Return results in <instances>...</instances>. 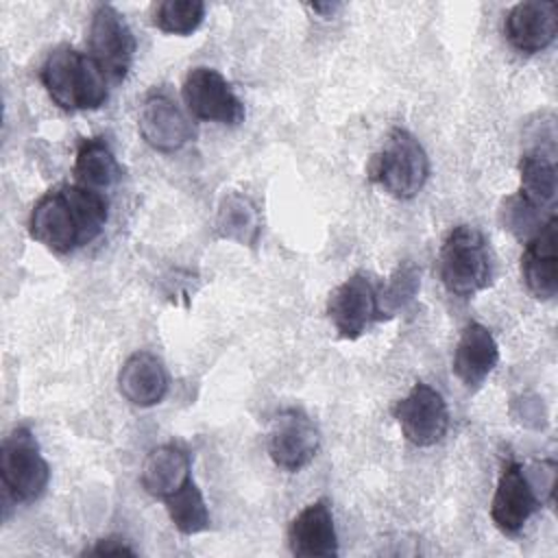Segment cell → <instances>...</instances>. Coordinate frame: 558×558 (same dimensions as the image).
I'll return each instance as SVG.
<instances>
[{
  "label": "cell",
  "instance_id": "15",
  "mask_svg": "<svg viewBox=\"0 0 558 558\" xmlns=\"http://www.w3.org/2000/svg\"><path fill=\"white\" fill-rule=\"evenodd\" d=\"M556 214H551L543 227L527 240L521 257V275L525 288L534 299L549 301L558 292V268H556Z\"/></svg>",
  "mask_w": 558,
  "mask_h": 558
},
{
  "label": "cell",
  "instance_id": "14",
  "mask_svg": "<svg viewBox=\"0 0 558 558\" xmlns=\"http://www.w3.org/2000/svg\"><path fill=\"white\" fill-rule=\"evenodd\" d=\"M288 545L294 556L333 558L338 556V536L331 508L325 499L305 506L288 525Z\"/></svg>",
  "mask_w": 558,
  "mask_h": 558
},
{
  "label": "cell",
  "instance_id": "16",
  "mask_svg": "<svg viewBox=\"0 0 558 558\" xmlns=\"http://www.w3.org/2000/svg\"><path fill=\"white\" fill-rule=\"evenodd\" d=\"M499 347L488 327L482 323H469L453 351V375L466 386L477 388L497 366Z\"/></svg>",
  "mask_w": 558,
  "mask_h": 558
},
{
  "label": "cell",
  "instance_id": "23",
  "mask_svg": "<svg viewBox=\"0 0 558 558\" xmlns=\"http://www.w3.org/2000/svg\"><path fill=\"white\" fill-rule=\"evenodd\" d=\"M205 17V4L201 0H163L155 7L153 22L159 31L170 35L194 33Z\"/></svg>",
  "mask_w": 558,
  "mask_h": 558
},
{
  "label": "cell",
  "instance_id": "7",
  "mask_svg": "<svg viewBox=\"0 0 558 558\" xmlns=\"http://www.w3.org/2000/svg\"><path fill=\"white\" fill-rule=\"evenodd\" d=\"M327 316L338 336L355 340L381 318L377 288L364 272L351 275L329 294Z\"/></svg>",
  "mask_w": 558,
  "mask_h": 558
},
{
  "label": "cell",
  "instance_id": "13",
  "mask_svg": "<svg viewBox=\"0 0 558 558\" xmlns=\"http://www.w3.org/2000/svg\"><path fill=\"white\" fill-rule=\"evenodd\" d=\"M504 33L514 50L525 54L541 52L556 39L558 9L549 0L519 2L508 11Z\"/></svg>",
  "mask_w": 558,
  "mask_h": 558
},
{
  "label": "cell",
  "instance_id": "10",
  "mask_svg": "<svg viewBox=\"0 0 558 558\" xmlns=\"http://www.w3.org/2000/svg\"><path fill=\"white\" fill-rule=\"evenodd\" d=\"M538 499L534 488L523 471V466L514 460H508L501 466L497 488L490 501V519L504 534H519L530 517L536 512Z\"/></svg>",
  "mask_w": 558,
  "mask_h": 558
},
{
  "label": "cell",
  "instance_id": "12",
  "mask_svg": "<svg viewBox=\"0 0 558 558\" xmlns=\"http://www.w3.org/2000/svg\"><path fill=\"white\" fill-rule=\"evenodd\" d=\"M137 126L144 142L159 153H174L194 135L190 120L163 92H153L144 98Z\"/></svg>",
  "mask_w": 558,
  "mask_h": 558
},
{
  "label": "cell",
  "instance_id": "25",
  "mask_svg": "<svg viewBox=\"0 0 558 558\" xmlns=\"http://www.w3.org/2000/svg\"><path fill=\"white\" fill-rule=\"evenodd\" d=\"M501 218H504L506 229H510L514 235L525 238V240H530L545 222V220H541V209L530 205L519 194L506 198L504 209H501Z\"/></svg>",
  "mask_w": 558,
  "mask_h": 558
},
{
  "label": "cell",
  "instance_id": "26",
  "mask_svg": "<svg viewBox=\"0 0 558 558\" xmlns=\"http://www.w3.org/2000/svg\"><path fill=\"white\" fill-rule=\"evenodd\" d=\"M85 554H89V556H133L135 551L122 538L107 536V538L96 541V545L85 549Z\"/></svg>",
  "mask_w": 558,
  "mask_h": 558
},
{
  "label": "cell",
  "instance_id": "1",
  "mask_svg": "<svg viewBox=\"0 0 558 558\" xmlns=\"http://www.w3.org/2000/svg\"><path fill=\"white\" fill-rule=\"evenodd\" d=\"M41 83L50 98L68 111L98 109L107 100V76L100 65L72 46L54 48L41 70Z\"/></svg>",
  "mask_w": 558,
  "mask_h": 558
},
{
  "label": "cell",
  "instance_id": "17",
  "mask_svg": "<svg viewBox=\"0 0 558 558\" xmlns=\"http://www.w3.org/2000/svg\"><path fill=\"white\" fill-rule=\"evenodd\" d=\"M118 388L133 405H157L168 392V373L163 362L148 351H135L124 360L118 373Z\"/></svg>",
  "mask_w": 558,
  "mask_h": 558
},
{
  "label": "cell",
  "instance_id": "11",
  "mask_svg": "<svg viewBox=\"0 0 558 558\" xmlns=\"http://www.w3.org/2000/svg\"><path fill=\"white\" fill-rule=\"evenodd\" d=\"M28 231L33 240L54 253H70L76 246H83L81 229L74 209L63 192V185L37 201L31 211Z\"/></svg>",
  "mask_w": 558,
  "mask_h": 558
},
{
  "label": "cell",
  "instance_id": "2",
  "mask_svg": "<svg viewBox=\"0 0 558 558\" xmlns=\"http://www.w3.org/2000/svg\"><path fill=\"white\" fill-rule=\"evenodd\" d=\"M438 275L447 292L469 299L484 290L493 277L486 238L469 225L449 231L438 253Z\"/></svg>",
  "mask_w": 558,
  "mask_h": 558
},
{
  "label": "cell",
  "instance_id": "18",
  "mask_svg": "<svg viewBox=\"0 0 558 558\" xmlns=\"http://www.w3.org/2000/svg\"><path fill=\"white\" fill-rule=\"evenodd\" d=\"M187 480H192L190 456L179 445H161L146 456L142 466V486L148 495L166 499Z\"/></svg>",
  "mask_w": 558,
  "mask_h": 558
},
{
  "label": "cell",
  "instance_id": "8",
  "mask_svg": "<svg viewBox=\"0 0 558 558\" xmlns=\"http://www.w3.org/2000/svg\"><path fill=\"white\" fill-rule=\"evenodd\" d=\"M395 416L405 440L416 447L436 445L449 427V410L442 395L423 381L414 384V388L395 405Z\"/></svg>",
  "mask_w": 558,
  "mask_h": 558
},
{
  "label": "cell",
  "instance_id": "21",
  "mask_svg": "<svg viewBox=\"0 0 558 558\" xmlns=\"http://www.w3.org/2000/svg\"><path fill=\"white\" fill-rule=\"evenodd\" d=\"M216 229L227 240L253 246L257 242L259 229H262L255 203L240 192L225 194L218 205Z\"/></svg>",
  "mask_w": 558,
  "mask_h": 558
},
{
  "label": "cell",
  "instance_id": "22",
  "mask_svg": "<svg viewBox=\"0 0 558 558\" xmlns=\"http://www.w3.org/2000/svg\"><path fill=\"white\" fill-rule=\"evenodd\" d=\"M163 504H166V510H168V517H170L172 525L181 534L205 532L211 523L207 504H205L203 493L198 490L194 480H187L179 490L168 495L163 499Z\"/></svg>",
  "mask_w": 558,
  "mask_h": 558
},
{
  "label": "cell",
  "instance_id": "4",
  "mask_svg": "<svg viewBox=\"0 0 558 558\" xmlns=\"http://www.w3.org/2000/svg\"><path fill=\"white\" fill-rule=\"evenodd\" d=\"M0 477L15 501H33L46 490L50 469L28 427H15L2 440Z\"/></svg>",
  "mask_w": 558,
  "mask_h": 558
},
{
  "label": "cell",
  "instance_id": "6",
  "mask_svg": "<svg viewBox=\"0 0 558 558\" xmlns=\"http://www.w3.org/2000/svg\"><path fill=\"white\" fill-rule=\"evenodd\" d=\"M183 100L196 120L235 126L244 120V105L214 68H192L183 81Z\"/></svg>",
  "mask_w": 558,
  "mask_h": 558
},
{
  "label": "cell",
  "instance_id": "19",
  "mask_svg": "<svg viewBox=\"0 0 558 558\" xmlns=\"http://www.w3.org/2000/svg\"><path fill=\"white\" fill-rule=\"evenodd\" d=\"M72 174L78 185L100 192L120 179L122 168L111 146L102 137H92L81 142L74 157Z\"/></svg>",
  "mask_w": 558,
  "mask_h": 558
},
{
  "label": "cell",
  "instance_id": "5",
  "mask_svg": "<svg viewBox=\"0 0 558 558\" xmlns=\"http://www.w3.org/2000/svg\"><path fill=\"white\" fill-rule=\"evenodd\" d=\"M89 52L107 81L122 83L126 78L135 57V37L126 20L111 4H98L92 15Z\"/></svg>",
  "mask_w": 558,
  "mask_h": 558
},
{
  "label": "cell",
  "instance_id": "24",
  "mask_svg": "<svg viewBox=\"0 0 558 558\" xmlns=\"http://www.w3.org/2000/svg\"><path fill=\"white\" fill-rule=\"evenodd\" d=\"M418 288V272L412 264H403L397 268V272L390 277V283L386 286V290L379 296V312L381 318L384 314H392L397 312L405 301H410L414 296Z\"/></svg>",
  "mask_w": 558,
  "mask_h": 558
},
{
  "label": "cell",
  "instance_id": "9",
  "mask_svg": "<svg viewBox=\"0 0 558 558\" xmlns=\"http://www.w3.org/2000/svg\"><path fill=\"white\" fill-rule=\"evenodd\" d=\"M318 447L320 434L303 412L286 410L272 418L268 432V453L279 469H305L314 460Z\"/></svg>",
  "mask_w": 558,
  "mask_h": 558
},
{
  "label": "cell",
  "instance_id": "3",
  "mask_svg": "<svg viewBox=\"0 0 558 558\" xmlns=\"http://www.w3.org/2000/svg\"><path fill=\"white\" fill-rule=\"evenodd\" d=\"M429 177V159L421 142L405 129H392L368 161V179L395 198L416 196Z\"/></svg>",
  "mask_w": 558,
  "mask_h": 558
},
{
  "label": "cell",
  "instance_id": "20",
  "mask_svg": "<svg viewBox=\"0 0 558 558\" xmlns=\"http://www.w3.org/2000/svg\"><path fill=\"white\" fill-rule=\"evenodd\" d=\"M519 172H521L519 196H523L536 209L551 207L558 190L551 153H543L538 148L527 150L519 161Z\"/></svg>",
  "mask_w": 558,
  "mask_h": 558
},
{
  "label": "cell",
  "instance_id": "27",
  "mask_svg": "<svg viewBox=\"0 0 558 558\" xmlns=\"http://www.w3.org/2000/svg\"><path fill=\"white\" fill-rule=\"evenodd\" d=\"M336 7H338V4H312V9H314V11H325V13H327V11L331 13Z\"/></svg>",
  "mask_w": 558,
  "mask_h": 558
}]
</instances>
